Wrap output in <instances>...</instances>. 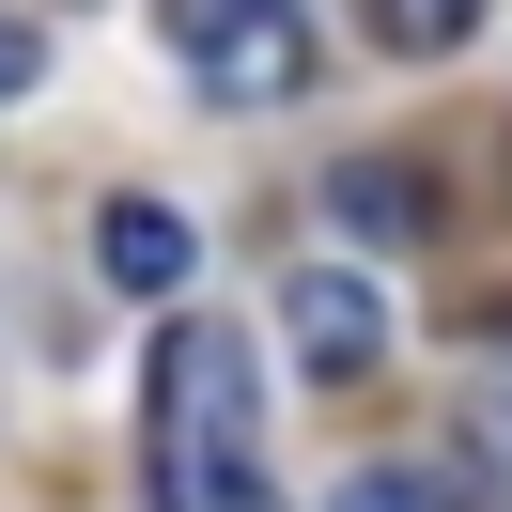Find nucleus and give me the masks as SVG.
Masks as SVG:
<instances>
[{
    "instance_id": "f03ea898",
    "label": "nucleus",
    "mask_w": 512,
    "mask_h": 512,
    "mask_svg": "<svg viewBox=\"0 0 512 512\" xmlns=\"http://www.w3.org/2000/svg\"><path fill=\"white\" fill-rule=\"evenodd\" d=\"M156 32L218 109H280L311 78V0H156Z\"/></svg>"
},
{
    "instance_id": "6e6552de",
    "label": "nucleus",
    "mask_w": 512,
    "mask_h": 512,
    "mask_svg": "<svg viewBox=\"0 0 512 512\" xmlns=\"http://www.w3.org/2000/svg\"><path fill=\"white\" fill-rule=\"evenodd\" d=\"M32 78H47V32H32V16H16V0H0V109L32 94Z\"/></svg>"
},
{
    "instance_id": "20e7f679",
    "label": "nucleus",
    "mask_w": 512,
    "mask_h": 512,
    "mask_svg": "<svg viewBox=\"0 0 512 512\" xmlns=\"http://www.w3.org/2000/svg\"><path fill=\"white\" fill-rule=\"evenodd\" d=\"M94 264H109V280H125V295H187V264H202V233L187 218H171V202H109V218H94Z\"/></svg>"
},
{
    "instance_id": "0eeeda50",
    "label": "nucleus",
    "mask_w": 512,
    "mask_h": 512,
    "mask_svg": "<svg viewBox=\"0 0 512 512\" xmlns=\"http://www.w3.org/2000/svg\"><path fill=\"white\" fill-rule=\"evenodd\" d=\"M342 218H357V233H404L419 187H404V171H342Z\"/></svg>"
},
{
    "instance_id": "423d86ee",
    "label": "nucleus",
    "mask_w": 512,
    "mask_h": 512,
    "mask_svg": "<svg viewBox=\"0 0 512 512\" xmlns=\"http://www.w3.org/2000/svg\"><path fill=\"white\" fill-rule=\"evenodd\" d=\"M326 512H450V481H435V466H357Z\"/></svg>"
},
{
    "instance_id": "39448f33",
    "label": "nucleus",
    "mask_w": 512,
    "mask_h": 512,
    "mask_svg": "<svg viewBox=\"0 0 512 512\" xmlns=\"http://www.w3.org/2000/svg\"><path fill=\"white\" fill-rule=\"evenodd\" d=\"M357 32L404 47V63H435V47H466V32H481V0H357Z\"/></svg>"
},
{
    "instance_id": "f257e3e1",
    "label": "nucleus",
    "mask_w": 512,
    "mask_h": 512,
    "mask_svg": "<svg viewBox=\"0 0 512 512\" xmlns=\"http://www.w3.org/2000/svg\"><path fill=\"white\" fill-rule=\"evenodd\" d=\"M140 450H156V512H280L264 481V373L233 326H171L156 342V404H140Z\"/></svg>"
},
{
    "instance_id": "7ed1b4c3",
    "label": "nucleus",
    "mask_w": 512,
    "mask_h": 512,
    "mask_svg": "<svg viewBox=\"0 0 512 512\" xmlns=\"http://www.w3.org/2000/svg\"><path fill=\"white\" fill-rule=\"evenodd\" d=\"M280 342L311 357L326 388H357L388 357V311H373V280H342V264H295V295H280Z\"/></svg>"
},
{
    "instance_id": "1a4fd4ad",
    "label": "nucleus",
    "mask_w": 512,
    "mask_h": 512,
    "mask_svg": "<svg viewBox=\"0 0 512 512\" xmlns=\"http://www.w3.org/2000/svg\"><path fill=\"white\" fill-rule=\"evenodd\" d=\"M481 450H497V466H512V373L481 388Z\"/></svg>"
}]
</instances>
